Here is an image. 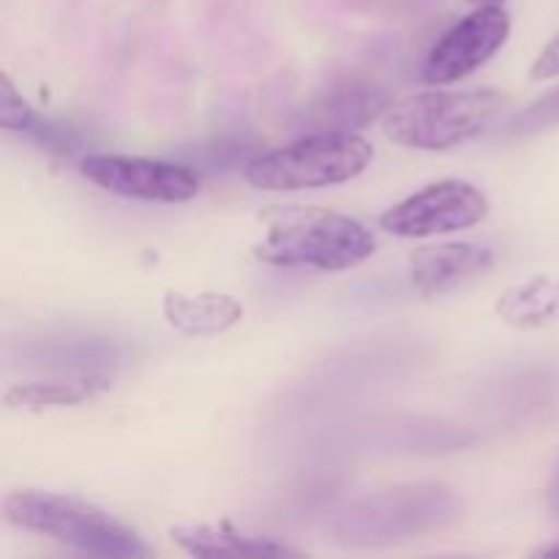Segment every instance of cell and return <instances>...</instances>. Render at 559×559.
<instances>
[{
	"label": "cell",
	"mask_w": 559,
	"mask_h": 559,
	"mask_svg": "<svg viewBox=\"0 0 559 559\" xmlns=\"http://www.w3.org/2000/svg\"><path fill=\"white\" fill-rule=\"evenodd\" d=\"M377 238L366 224L325 207H271L254 243L257 260L282 267L353 271L371 260Z\"/></svg>",
	"instance_id": "6da1fadb"
},
{
	"label": "cell",
	"mask_w": 559,
	"mask_h": 559,
	"mask_svg": "<svg viewBox=\"0 0 559 559\" xmlns=\"http://www.w3.org/2000/svg\"><path fill=\"white\" fill-rule=\"evenodd\" d=\"M3 513L14 527L69 546L80 555L118 559L153 557V549L140 538V533L80 497L36 489L11 491L3 500Z\"/></svg>",
	"instance_id": "7a4b0ae2"
},
{
	"label": "cell",
	"mask_w": 559,
	"mask_h": 559,
	"mask_svg": "<svg viewBox=\"0 0 559 559\" xmlns=\"http://www.w3.org/2000/svg\"><path fill=\"white\" fill-rule=\"evenodd\" d=\"M462 519V500L445 484H404L360 497L336 513L331 533L347 546H385L437 533Z\"/></svg>",
	"instance_id": "3957f363"
},
{
	"label": "cell",
	"mask_w": 559,
	"mask_h": 559,
	"mask_svg": "<svg viewBox=\"0 0 559 559\" xmlns=\"http://www.w3.org/2000/svg\"><path fill=\"white\" fill-rule=\"evenodd\" d=\"M506 107L497 87L424 91L402 98L382 115L388 140L413 151H448L484 134Z\"/></svg>",
	"instance_id": "277c9868"
},
{
	"label": "cell",
	"mask_w": 559,
	"mask_h": 559,
	"mask_svg": "<svg viewBox=\"0 0 559 559\" xmlns=\"http://www.w3.org/2000/svg\"><path fill=\"white\" fill-rule=\"evenodd\" d=\"M374 158L369 140L349 129H325L267 151L246 164L243 175L260 191H304L349 183Z\"/></svg>",
	"instance_id": "5b68a950"
},
{
	"label": "cell",
	"mask_w": 559,
	"mask_h": 559,
	"mask_svg": "<svg viewBox=\"0 0 559 559\" xmlns=\"http://www.w3.org/2000/svg\"><path fill=\"white\" fill-rule=\"evenodd\" d=\"M489 216V200L467 180H440L409 194L380 216V227L399 238H435L478 227Z\"/></svg>",
	"instance_id": "8992f818"
},
{
	"label": "cell",
	"mask_w": 559,
	"mask_h": 559,
	"mask_svg": "<svg viewBox=\"0 0 559 559\" xmlns=\"http://www.w3.org/2000/svg\"><path fill=\"white\" fill-rule=\"evenodd\" d=\"M80 173L98 189L126 200L145 202H189L200 194V175L183 164L162 162L145 156H120V153H93L80 164Z\"/></svg>",
	"instance_id": "52a82bcc"
},
{
	"label": "cell",
	"mask_w": 559,
	"mask_h": 559,
	"mask_svg": "<svg viewBox=\"0 0 559 559\" xmlns=\"http://www.w3.org/2000/svg\"><path fill=\"white\" fill-rule=\"evenodd\" d=\"M511 36V16L500 5H478L437 38L424 60V82L453 85L489 63Z\"/></svg>",
	"instance_id": "ba28073f"
},
{
	"label": "cell",
	"mask_w": 559,
	"mask_h": 559,
	"mask_svg": "<svg viewBox=\"0 0 559 559\" xmlns=\"http://www.w3.org/2000/svg\"><path fill=\"white\" fill-rule=\"evenodd\" d=\"M491 265H495V251L489 246L467 243V240L429 243L409 257V278L413 287L429 298L484 276Z\"/></svg>",
	"instance_id": "9c48e42d"
},
{
	"label": "cell",
	"mask_w": 559,
	"mask_h": 559,
	"mask_svg": "<svg viewBox=\"0 0 559 559\" xmlns=\"http://www.w3.org/2000/svg\"><path fill=\"white\" fill-rule=\"evenodd\" d=\"M169 535L191 557H300L293 546L265 535L240 533L233 524H186L173 527Z\"/></svg>",
	"instance_id": "30bf717a"
},
{
	"label": "cell",
	"mask_w": 559,
	"mask_h": 559,
	"mask_svg": "<svg viewBox=\"0 0 559 559\" xmlns=\"http://www.w3.org/2000/svg\"><path fill=\"white\" fill-rule=\"evenodd\" d=\"M162 309L169 325L186 336L227 333L246 314L243 304L227 293H167Z\"/></svg>",
	"instance_id": "8fae6325"
},
{
	"label": "cell",
	"mask_w": 559,
	"mask_h": 559,
	"mask_svg": "<svg viewBox=\"0 0 559 559\" xmlns=\"http://www.w3.org/2000/svg\"><path fill=\"white\" fill-rule=\"evenodd\" d=\"M497 317L516 331H538L559 322V276H533L497 298Z\"/></svg>",
	"instance_id": "7c38bea8"
},
{
	"label": "cell",
	"mask_w": 559,
	"mask_h": 559,
	"mask_svg": "<svg viewBox=\"0 0 559 559\" xmlns=\"http://www.w3.org/2000/svg\"><path fill=\"white\" fill-rule=\"evenodd\" d=\"M112 385L107 374H82L55 382H20L5 393V404L14 409H44V407H71L87 399L98 396Z\"/></svg>",
	"instance_id": "4fadbf2b"
},
{
	"label": "cell",
	"mask_w": 559,
	"mask_h": 559,
	"mask_svg": "<svg viewBox=\"0 0 559 559\" xmlns=\"http://www.w3.org/2000/svg\"><path fill=\"white\" fill-rule=\"evenodd\" d=\"M555 126H559V85L555 91L535 98V102L530 104V107H524L519 115H513V118L508 120V134L530 136L555 129Z\"/></svg>",
	"instance_id": "5bb4252c"
},
{
	"label": "cell",
	"mask_w": 559,
	"mask_h": 559,
	"mask_svg": "<svg viewBox=\"0 0 559 559\" xmlns=\"http://www.w3.org/2000/svg\"><path fill=\"white\" fill-rule=\"evenodd\" d=\"M0 126L9 131H31L36 126V112L22 98L9 74L0 76Z\"/></svg>",
	"instance_id": "9a60e30c"
},
{
	"label": "cell",
	"mask_w": 559,
	"mask_h": 559,
	"mask_svg": "<svg viewBox=\"0 0 559 559\" xmlns=\"http://www.w3.org/2000/svg\"><path fill=\"white\" fill-rule=\"evenodd\" d=\"M530 76H533V80H551V76H559V36L538 55V58H535Z\"/></svg>",
	"instance_id": "2e32d148"
},
{
	"label": "cell",
	"mask_w": 559,
	"mask_h": 559,
	"mask_svg": "<svg viewBox=\"0 0 559 559\" xmlns=\"http://www.w3.org/2000/svg\"><path fill=\"white\" fill-rule=\"evenodd\" d=\"M549 500H551V508H555V513L559 516V462H557V467H555V475H551Z\"/></svg>",
	"instance_id": "e0dca14e"
},
{
	"label": "cell",
	"mask_w": 559,
	"mask_h": 559,
	"mask_svg": "<svg viewBox=\"0 0 559 559\" xmlns=\"http://www.w3.org/2000/svg\"><path fill=\"white\" fill-rule=\"evenodd\" d=\"M533 557H559V544H551V546H544V549L533 551Z\"/></svg>",
	"instance_id": "ac0fdd59"
},
{
	"label": "cell",
	"mask_w": 559,
	"mask_h": 559,
	"mask_svg": "<svg viewBox=\"0 0 559 559\" xmlns=\"http://www.w3.org/2000/svg\"><path fill=\"white\" fill-rule=\"evenodd\" d=\"M469 3H475V5H500L502 0H469Z\"/></svg>",
	"instance_id": "d6986e66"
}]
</instances>
